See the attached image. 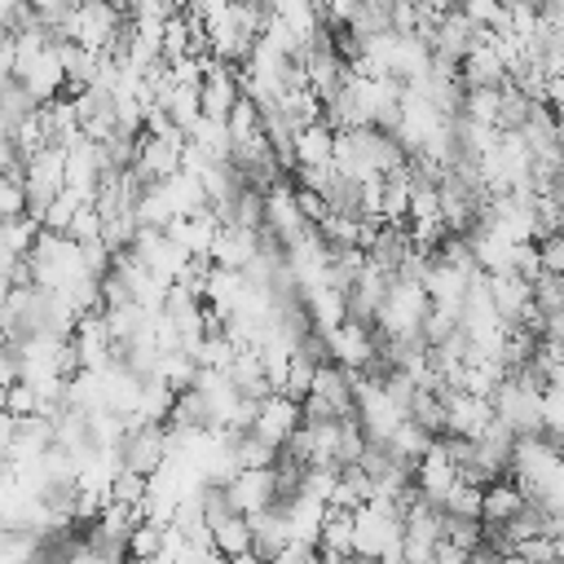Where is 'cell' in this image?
Returning <instances> with one entry per match:
<instances>
[{"label":"cell","instance_id":"1","mask_svg":"<svg viewBox=\"0 0 564 564\" xmlns=\"http://www.w3.org/2000/svg\"><path fill=\"white\" fill-rule=\"evenodd\" d=\"M123 26H128V18L115 9V0H75V9L62 22V35L101 53V48H119Z\"/></svg>","mask_w":564,"mask_h":564},{"label":"cell","instance_id":"2","mask_svg":"<svg viewBox=\"0 0 564 564\" xmlns=\"http://www.w3.org/2000/svg\"><path fill=\"white\" fill-rule=\"evenodd\" d=\"M326 357L335 361V366H344V370H366L370 361H375V352H379V335H375V326L370 322H352V317H344L339 326H330L326 335Z\"/></svg>","mask_w":564,"mask_h":564},{"label":"cell","instance_id":"3","mask_svg":"<svg viewBox=\"0 0 564 564\" xmlns=\"http://www.w3.org/2000/svg\"><path fill=\"white\" fill-rule=\"evenodd\" d=\"M260 229L278 238V247H291L295 238H304L313 225L300 216L295 207V194H291V181L278 176L269 189H264V212H260Z\"/></svg>","mask_w":564,"mask_h":564},{"label":"cell","instance_id":"4","mask_svg":"<svg viewBox=\"0 0 564 564\" xmlns=\"http://www.w3.org/2000/svg\"><path fill=\"white\" fill-rule=\"evenodd\" d=\"M441 405H445V432H441V436L476 441V436L485 432V423L494 419L489 397L467 392V388H441Z\"/></svg>","mask_w":564,"mask_h":564},{"label":"cell","instance_id":"5","mask_svg":"<svg viewBox=\"0 0 564 564\" xmlns=\"http://www.w3.org/2000/svg\"><path fill=\"white\" fill-rule=\"evenodd\" d=\"M220 489H225L229 511H238V516H256V511H264V507L278 502L273 467H238Z\"/></svg>","mask_w":564,"mask_h":564},{"label":"cell","instance_id":"6","mask_svg":"<svg viewBox=\"0 0 564 564\" xmlns=\"http://www.w3.org/2000/svg\"><path fill=\"white\" fill-rule=\"evenodd\" d=\"M163 458H167V427H163V423H137V427H123L119 463H123L128 471L150 476Z\"/></svg>","mask_w":564,"mask_h":564},{"label":"cell","instance_id":"7","mask_svg":"<svg viewBox=\"0 0 564 564\" xmlns=\"http://www.w3.org/2000/svg\"><path fill=\"white\" fill-rule=\"evenodd\" d=\"M410 476H414V489L423 494V502H441L445 498V489L458 480V463L449 458V449H445V441L441 436H432V445L414 458V467H410Z\"/></svg>","mask_w":564,"mask_h":564},{"label":"cell","instance_id":"8","mask_svg":"<svg viewBox=\"0 0 564 564\" xmlns=\"http://www.w3.org/2000/svg\"><path fill=\"white\" fill-rule=\"evenodd\" d=\"M295 427H300V401H291L282 392H269V397L256 401V419H251L247 432H256L260 441H269L273 449H282Z\"/></svg>","mask_w":564,"mask_h":564},{"label":"cell","instance_id":"9","mask_svg":"<svg viewBox=\"0 0 564 564\" xmlns=\"http://www.w3.org/2000/svg\"><path fill=\"white\" fill-rule=\"evenodd\" d=\"M238 97H242V93H238V75H234V66L207 57L203 79H198V110H203L207 119H225L229 106H234Z\"/></svg>","mask_w":564,"mask_h":564},{"label":"cell","instance_id":"10","mask_svg":"<svg viewBox=\"0 0 564 564\" xmlns=\"http://www.w3.org/2000/svg\"><path fill=\"white\" fill-rule=\"evenodd\" d=\"M278 511H282V524H286V538H291V542H304V546L317 551V529H322L326 502L313 498V494H304V489H295L291 498L278 502Z\"/></svg>","mask_w":564,"mask_h":564},{"label":"cell","instance_id":"11","mask_svg":"<svg viewBox=\"0 0 564 564\" xmlns=\"http://www.w3.org/2000/svg\"><path fill=\"white\" fill-rule=\"evenodd\" d=\"M476 40H480V26H471V22L458 13V4H454V9L436 13V26H432V40H427V48H432L436 57L463 62V53H467Z\"/></svg>","mask_w":564,"mask_h":564},{"label":"cell","instance_id":"12","mask_svg":"<svg viewBox=\"0 0 564 564\" xmlns=\"http://www.w3.org/2000/svg\"><path fill=\"white\" fill-rule=\"evenodd\" d=\"M507 79V66H502V57L494 53V44L485 40V31H480V40L463 53V62H458V84L463 88H471V84H485V88H498Z\"/></svg>","mask_w":564,"mask_h":564},{"label":"cell","instance_id":"13","mask_svg":"<svg viewBox=\"0 0 564 564\" xmlns=\"http://www.w3.org/2000/svg\"><path fill=\"white\" fill-rule=\"evenodd\" d=\"M317 555L339 560V564L352 560V511L326 502V516H322V529H317Z\"/></svg>","mask_w":564,"mask_h":564},{"label":"cell","instance_id":"14","mask_svg":"<svg viewBox=\"0 0 564 564\" xmlns=\"http://www.w3.org/2000/svg\"><path fill=\"white\" fill-rule=\"evenodd\" d=\"M330 141H335V132L317 119V123H308V128H295V137H291V159H295V167H326L330 163ZM291 167V172H295Z\"/></svg>","mask_w":564,"mask_h":564},{"label":"cell","instance_id":"15","mask_svg":"<svg viewBox=\"0 0 564 564\" xmlns=\"http://www.w3.org/2000/svg\"><path fill=\"white\" fill-rule=\"evenodd\" d=\"M520 507H524V494L502 476L480 489V524H507Z\"/></svg>","mask_w":564,"mask_h":564},{"label":"cell","instance_id":"16","mask_svg":"<svg viewBox=\"0 0 564 564\" xmlns=\"http://www.w3.org/2000/svg\"><path fill=\"white\" fill-rule=\"evenodd\" d=\"M185 141L198 145L212 163H229V132H225V119H207V115H198V119L185 128Z\"/></svg>","mask_w":564,"mask_h":564},{"label":"cell","instance_id":"17","mask_svg":"<svg viewBox=\"0 0 564 564\" xmlns=\"http://www.w3.org/2000/svg\"><path fill=\"white\" fill-rule=\"evenodd\" d=\"M247 524H251V555H260V560H269L286 542V524H282L278 507H264V511L247 516Z\"/></svg>","mask_w":564,"mask_h":564},{"label":"cell","instance_id":"18","mask_svg":"<svg viewBox=\"0 0 564 564\" xmlns=\"http://www.w3.org/2000/svg\"><path fill=\"white\" fill-rule=\"evenodd\" d=\"M212 546H216V555H225V560L251 551V524H247V516H238V511L220 516V520L212 524Z\"/></svg>","mask_w":564,"mask_h":564},{"label":"cell","instance_id":"19","mask_svg":"<svg viewBox=\"0 0 564 564\" xmlns=\"http://www.w3.org/2000/svg\"><path fill=\"white\" fill-rule=\"evenodd\" d=\"M427 445H432V432H423L414 419H401V423L388 432V441H383V449H388L392 458L410 463V467H414V458H419Z\"/></svg>","mask_w":564,"mask_h":564},{"label":"cell","instance_id":"20","mask_svg":"<svg viewBox=\"0 0 564 564\" xmlns=\"http://www.w3.org/2000/svg\"><path fill=\"white\" fill-rule=\"evenodd\" d=\"M538 423H542V436L560 445V432H564V392H560V383H542Z\"/></svg>","mask_w":564,"mask_h":564},{"label":"cell","instance_id":"21","mask_svg":"<svg viewBox=\"0 0 564 564\" xmlns=\"http://www.w3.org/2000/svg\"><path fill=\"white\" fill-rule=\"evenodd\" d=\"M234 463L238 467H273L278 449L269 441H260L256 432H234Z\"/></svg>","mask_w":564,"mask_h":564},{"label":"cell","instance_id":"22","mask_svg":"<svg viewBox=\"0 0 564 564\" xmlns=\"http://www.w3.org/2000/svg\"><path fill=\"white\" fill-rule=\"evenodd\" d=\"M225 132H229V145H238V141H247L251 132H260V110H256L251 97H238V101L229 106V115H225Z\"/></svg>","mask_w":564,"mask_h":564},{"label":"cell","instance_id":"23","mask_svg":"<svg viewBox=\"0 0 564 564\" xmlns=\"http://www.w3.org/2000/svg\"><path fill=\"white\" fill-rule=\"evenodd\" d=\"M458 13L480 26V31H502V18H507V0H458Z\"/></svg>","mask_w":564,"mask_h":564},{"label":"cell","instance_id":"24","mask_svg":"<svg viewBox=\"0 0 564 564\" xmlns=\"http://www.w3.org/2000/svg\"><path fill=\"white\" fill-rule=\"evenodd\" d=\"M159 538H163V524H154V520H137L132 533L123 538V555H132V560H154Z\"/></svg>","mask_w":564,"mask_h":564},{"label":"cell","instance_id":"25","mask_svg":"<svg viewBox=\"0 0 564 564\" xmlns=\"http://www.w3.org/2000/svg\"><path fill=\"white\" fill-rule=\"evenodd\" d=\"M524 564H560V538H546V533H529V538H520L516 546H511Z\"/></svg>","mask_w":564,"mask_h":564},{"label":"cell","instance_id":"26","mask_svg":"<svg viewBox=\"0 0 564 564\" xmlns=\"http://www.w3.org/2000/svg\"><path fill=\"white\" fill-rule=\"evenodd\" d=\"M106 498H110V502H123V507H141V498H145V476L119 467L115 480H110V489H106Z\"/></svg>","mask_w":564,"mask_h":564},{"label":"cell","instance_id":"27","mask_svg":"<svg viewBox=\"0 0 564 564\" xmlns=\"http://www.w3.org/2000/svg\"><path fill=\"white\" fill-rule=\"evenodd\" d=\"M4 414H9V419H26V414H40V397H35V388H31L26 379H13V383H4Z\"/></svg>","mask_w":564,"mask_h":564},{"label":"cell","instance_id":"28","mask_svg":"<svg viewBox=\"0 0 564 564\" xmlns=\"http://www.w3.org/2000/svg\"><path fill=\"white\" fill-rule=\"evenodd\" d=\"M66 238H75V242H93V238H101V216H97L93 198H84V203L75 207V216H70V225H66Z\"/></svg>","mask_w":564,"mask_h":564},{"label":"cell","instance_id":"29","mask_svg":"<svg viewBox=\"0 0 564 564\" xmlns=\"http://www.w3.org/2000/svg\"><path fill=\"white\" fill-rule=\"evenodd\" d=\"M22 212H26L22 176H9V172H0V220H9V216H22Z\"/></svg>","mask_w":564,"mask_h":564},{"label":"cell","instance_id":"30","mask_svg":"<svg viewBox=\"0 0 564 564\" xmlns=\"http://www.w3.org/2000/svg\"><path fill=\"white\" fill-rule=\"evenodd\" d=\"M533 247H538V269L542 273H564V238L560 234L533 238Z\"/></svg>","mask_w":564,"mask_h":564},{"label":"cell","instance_id":"31","mask_svg":"<svg viewBox=\"0 0 564 564\" xmlns=\"http://www.w3.org/2000/svg\"><path fill=\"white\" fill-rule=\"evenodd\" d=\"M123 555H106V551H97V546H88V542H70V551L62 555V564H119Z\"/></svg>","mask_w":564,"mask_h":564},{"label":"cell","instance_id":"32","mask_svg":"<svg viewBox=\"0 0 564 564\" xmlns=\"http://www.w3.org/2000/svg\"><path fill=\"white\" fill-rule=\"evenodd\" d=\"M291 194H295V207H300V216H304L308 225H317V220L326 216V203H322V194H313V189H300V185H291Z\"/></svg>","mask_w":564,"mask_h":564},{"label":"cell","instance_id":"33","mask_svg":"<svg viewBox=\"0 0 564 564\" xmlns=\"http://www.w3.org/2000/svg\"><path fill=\"white\" fill-rule=\"evenodd\" d=\"M313 555H317L313 546H304V542H291V538H286V542H282L264 564H308Z\"/></svg>","mask_w":564,"mask_h":564},{"label":"cell","instance_id":"34","mask_svg":"<svg viewBox=\"0 0 564 564\" xmlns=\"http://www.w3.org/2000/svg\"><path fill=\"white\" fill-rule=\"evenodd\" d=\"M18 4H22V0H0V26L13 18V9H18Z\"/></svg>","mask_w":564,"mask_h":564},{"label":"cell","instance_id":"35","mask_svg":"<svg viewBox=\"0 0 564 564\" xmlns=\"http://www.w3.org/2000/svg\"><path fill=\"white\" fill-rule=\"evenodd\" d=\"M489 564H524V560H520V555H516V551H507V555H494V560H489Z\"/></svg>","mask_w":564,"mask_h":564},{"label":"cell","instance_id":"36","mask_svg":"<svg viewBox=\"0 0 564 564\" xmlns=\"http://www.w3.org/2000/svg\"><path fill=\"white\" fill-rule=\"evenodd\" d=\"M225 4H242V0H225Z\"/></svg>","mask_w":564,"mask_h":564},{"label":"cell","instance_id":"37","mask_svg":"<svg viewBox=\"0 0 564 564\" xmlns=\"http://www.w3.org/2000/svg\"><path fill=\"white\" fill-rule=\"evenodd\" d=\"M0 348H4V330H0Z\"/></svg>","mask_w":564,"mask_h":564}]
</instances>
